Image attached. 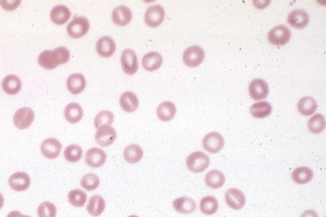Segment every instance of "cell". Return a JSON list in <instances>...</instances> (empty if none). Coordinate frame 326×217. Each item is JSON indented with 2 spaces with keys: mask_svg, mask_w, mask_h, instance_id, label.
<instances>
[{
  "mask_svg": "<svg viewBox=\"0 0 326 217\" xmlns=\"http://www.w3.org/2000/svg\"><path fill=\"white\" fill-rule=\"evenodd\" d=\"M70 59V53L65 47H58L54 51H45L38 58V63L46 69H54L60 64H66Z\"/></svg>",
  "mask_w": 326,
  "mask_h": 217,
  "instance_id": "cell-1",
  "label": "cell"
},
{
  "mask_svg": "<svg viewBox=\"0 0 326 217\" xmlns=\"http://www.w3.org/2000/svg\"><path fill=\"white\" fill-rule=\"evenodd\" d=\"M186 165L193 173H201L209 166L210 159L202 151H195L186 158Z\"/></svg>",
  "mask_w": 326,
  "mask_h": 217,
  "instance_id": "cell-2",
  "label": "cell"
},
{
  "mask_svg": "<svg viewBox=\"0 0 326 217\" xmlns=\"http://www.w3.org/2000/svg\"><path fill=\"white\" fill-rule=\"evenodd\" d=\"M90 23L86 18L78 17L71 21L68 27L67 32L72 38L78 39L81 38L88 32Z\"/></svg>",
  "mask_w": 326,
  "mask_h": 217,
  "instance_id": "cell-3",
  "label": "cell"
},
{
  "mask_svg": "<svg viewBox=\"0 0 326 217\" xmlns=\"http://www.w3.org/2000/svg\"><path fill=\"white\" fill-rule=\"evenodd\" d=\"M204 57L205 54L203 49L199 46H190L183 54V61L186 66L195 68L203 63Z\"/></svg>",
  "mask_w": 326,
  "mask_h": 217,
  "instance_id": "cell-4",
  "label": "cell"
},
{
  "mask_svg": "<svg viewBox=\"0 0 326 217\" xmlns=\"http://www.w3.org/2000/svg\"><path fill=\"white\" fill-rule=\"evenodd\" d=\"M292 37L291 31L285 27L280 25L273 28L268 35L269 42L274 46H284L289 42Z\"/></svg>",
  "mask_w": 326,
  "mask_h": 217,
  "instance_id": "cell-5",
  "label": "cell"
},
{
  "mask_svg": "<svg viewBox=\"0 0 326 217\" xmlns=\"http://www.w3.org/2000/svg\"><path fill=\"white\" fill-rule=\"evenodd\" d=\"M224 138L220 133L212 132L207 133L203 139V147L211 154H216L224 148Z\"/></svg>",
  "mask_w": 326,
  "mask_h": 217,
  "instance_id": "cell-6",
  "label": "cell"
},
{
  "mask_svg": "<svg viewBox=\"0 0 326 217\" xmlns=\"http://www.w3.org/2000/svg\"><path fill=\"white\" fill-rule=\"evenodd\" d=\"M121 66L124 72L129 75L135 74L139 69V60L136 53L130 49H126L121 55Z\"/></svg>",
  "mask_w": 326,
  "mask_h": 217,
  "instance_id": "cell-7",
  "label": "cell"
},
{
  "mask_svg": "<svg viewBox=\"0 0 326 217\" xmlns=\"http://www.w3.org/2000/svg\"><path fill=\"white\" fill-rule=\"evenodd\" d=\"M34 119V111L31 108H21L14 114V124L19 129H26L32 125Z\"/></svg>",
  "mask_w": 326,
  "mask_h": 217,
  "instance_id": "cell-8",
  "label": "cell"
},
{
  "mask_svg": "<svg viewBox=\"0 0 326 217\" xmlns=\"http://www.w3.org/2000/svg\"><path fill=\"white\" fill-rule=\"evenodd\" d=\"M117 138V131L112 126H101L95 134V141L102 147L112 145Z\"/></svg>",
  "mask_w": 326,
  "mask_h": 217,
  "instance_id": "cell-9",
  "label": "cell"
},
{
  "mask_svg": "<svg viewBox=\"0 0 326 217\" xmlns=\"http://www.w3.org/2000/svg\"><path fill=\"white\" fill-rule=\"evenodd\" d=\"M225 201L228 206L233 210H241L246 205L247 198L244 192L238 188H230L225 193Z\"/></svg>",
  "mask_w": 326,
  "mask_h": 217,
  "instance_id": "cell-10",
  "label": "cell"
},
{
  "mask_svg": "<svg viewBox=\"0 0 326 217\" xmlns=\"http://www.w3.org/2000/svg\"><path fill=\"white\" fill-rule=\"evenodd\" d=\"M165 19V10L161 5H153L148 8L145 14V23L150 28H157Z\"/></svg>",
  "mask_w": 326,
  "mask_h": 217,
  "instance_id": "cell-11",
  "label": "cell"
},
{
  "mask_svg": "<svg viewBox=\"0 0 326 217\" xmlns=\"http://www.w3.org/2000/svg\"><path fill=\"white\" fill-rule=\"evenodd\" d=\"M62 150V144L56 138H47L41 143V151L42 155L48 159L57 158Z\"/></svg>",
  "mask_w": 326,
  "mask_h": 217,
  "instance_id": "cell-12",
  "label": "cell"
},
{
  "mask_svg": "<svg viewBox=\"0 0 326 217\" xmlns=\"http://www.w3.org/2000/svg\"><path fill=\"white\" fill-rule=\"evenodd\" d=\"M9 183L12 189L17 192H23L31 185V178L27 173L16 172L10 176Z\"/></svg>",
  "mask_w": 326,
  "mask_h": 217,
  "instance_id": "cell-13",
  "label": "cell"
},
{
  "mask_svg": "<svg viewBox=\"0 0 326 217\" xmlns=\"http://www.w3.org/2000/svg\"><path fill=\"white\" fill-rule=\"evenodd\" d=\"M106 154L100 148L92 147L89 149L85 155V161L90 167L99 168L105 164L106 160Z\"/></svg>",
  "mask_w": 326,
  "mask_h": 217,
  "instance_id": "cell-14",
  "label": "cell"
},
{
  "mask_svg": "<svg viewBox=\"0 0 326 217\" xmlns=\"http://www.w3.org/2000/svg\"><path fill=\"white\" fill-rule=\"evenodd\" d=\"M249 93L255 101H260L268 96L269 86L263 79H255L249 86Z\"/></svg>",
  "mask_w": 326,
  "mask_h": 217,
  "instance_id": "cell-15",
  "label": "cell"
},
{
  "mask_svg": "<svg viewBox=\"0 0 326 217\" xmlns=\"http://www.w3.org/2000/svg\"><path fill=\"white\" fill-rule=\"evenodd\" d=\"M173 207L180 214H191L196 210L197 204L194 199L189 196H181L174 200Z\"/></svg>",
  "mask_w": 326,
  "mask_h": 217,
  "instance_id": "cell-16",
  "label": "cell"
},
{
  "mask_svg": "<svg viewBox=\"0 0 326 217\" xmlns=\"http://www.w3.org/2000/svg\"><path fill=\"white\" fill-rule=\"evenodd\" d=\"M309 15L304 10H297L292 11L287 17V23L296 29H303L309 23Z\"/></svg>",
  "mask_w": 326,
  "mask_h": 217,
  "instance_id": "cell-17",
  "label": "cell"
},
{
  "mask_svg": "<svg viewBox=\"0 0 326 217\" xmlns=\"http://www.w3.org/2000/svg\"><path fill=\"white\" fill-rule=\"evenodd\" d=\"M116 42L110 37H103L96 42V51L103 58H109L116 51Z\"/></svg>",
  "mask_w": 326,
  "mask_h": 217,
  "instance_id": "cell-18",
  "label": "cell"
},
{
  "mask_svg": "<svg viewBox=\"0 0 326 217\" xmlns=\"http://www.w3.org/2000/svg\"><path fill=\"white\" fill-rule=\"evenodd\" d=\"M67 87L71 93L78 95L83 92L86 87V79L82 73H73L67 79Z\"/></svg>",
  "mask_w": 326,
  "mask_h": 217,
  "instance_id": "cell-19",
  "label": "cell"
},
{
  "mask_svg": "<svg viewBox=\"0 0 326 217\" xmlns=\"http://www.w3.org/2000/svg\"><path fill=\"white\" fill-rule=\"evenodd\" d=\"M132 12L126 6H119L112 13V20L117 25L125 27L132 20Z\"/></svg>",
  "mask_w": 326,
  "mask_h": 217,
  "instance_id": "cell-20",
  "label": "cell"
},
{
  "mask_svg": "<svg viewBox=\"0 0 326 217\" xmlns=\"http://www.w3.org/2000/svg\"><path fill=\"white\" fill-rule=\"evenodd\" d=\"M105 201L100 195H93L89 199L87 203V212L92 217H97L105 210Z\"/></svg>",
  "mask_w": 326,
  "mask_h": 217,
  "instance_id": "cell-21",
  "label": "cell"
},
{
  "mask_svg": "<svg viewBox=\"0 0 326 217\" xmlns=\"http://www.w3.org/2000/svg\"><path fill=\"white\" fill-rule=\"evenodd\" d=\"M120 104L124 111L135 112L139 107V99L134 92H126L121 95Z\"/></svg>",
  "mask_w": 326,
  "mask_h": 217,
  "instance_id": "cell-22",
  "label": "cell"
},
{
  "mask_svg": "<svg viewBox=\"0 0 326 217\" xmlns=\"http://www.w3.org/2000/svg\"><path fill=\"white\" fill-rule=\"evenodd\" d=\"M70 10L64 5H58L50 12V19L57 25H63L70 19Z\"/></svg>",
  "mask_w": 326,
  "mask_h": 217,
  "instance_id": "cell-23",
  "label": "cell"
},
{
  "mask_svg": "<svg viewBox=\"0 0 326 217\" xmlns=\"http://www.w3.org/2000/svg\"><path fill=\"white\" fill-rule=\"evenodd\" d=\"M162 55L158 52H150L144 55L142 60V64L147 71H156L162 66Z\"/></svg>",
  "mask_w": 326,
  "mask_h": 217,
  "instance_id": "cell-24",
  "label": "cell"
},
{
  "mask_svg": "<svg viewBox=\"0 0 326 217\" xmlns=\"http://www.w3.org/2000/svg\"><path fill=\"white\" fill-rule=\"evenodd\" d=\"M226 182V178L224 173L218 169H212L207 172L205 175V183L207 187L212 189H217L223 187Z\"/></svg>",
  "mask_w": 326,
  "mask_h": 217,
  "instance_id": "cell-25",
  "label": "cell"
},
{
  "mask_svg": "<svg viewBox=\"0 0 326 217\" xmlns=\"http://www.w3.org/2000/svg\"><path fill=\"white\" fill-rule=\"evenodd\" d=\"M176 105L171 101H165L158 105L157 114L158 119L163 122L171 121L176 115Z\"/></svg>",
  "mask_w": 326,
  "mask_h": 217,
  "instance_id": "cell-26",
  "label": "cell"
},
{
  "mask_svg": "<svg viewBox=\"0 0 326 217\" xmlns=\"http://www.w3.org/2000/svg\"><path fill=\"white\" fill-rule=\"evenodd\" d=\"M2 87L5 93L16 95L22 89V82L18 76L9 75L3 80Z\"/></svg>",
  "mask_w": 326,
  "mask_h": 217,
  "instance_id": "cell-27",
  "label": "cell"
},
{
  "mask_svg": "<svg viewBox=\"0 0 326 217\" xmlns=\"http://www.w3.org/2000/svg\"><path fill=\"white\" fill-rule=\"evenodd\" d=\"M64 117L71 124H77L83 117V110L79 104L70 103L64 110Z\"/></svg>",
  "mask_w": 326,
  "mask_h": 217,
  "instance_id": "cell-28",
  "label": "cell"
},
{
  "mask_svg": "<svg viewBox=\"0 0 326 217\" xmlns=\"http://www.w3.org/2000/svg\"><path fill=\"white\" fill-rule=\"evenodd\" d=\"M143 156H144V151L139 145H130L126 146L124 151V158L130 164H136L142 160Z\"/></svg>",
  "mask_w": 326,
  "mask_h": 217,
  "instance_id": "cell-29",
  "label": "cell"
},
{
  "mask_svg": "<svg viewBox=\"0 0 326 217\" xmlns=\"http://www.w3.org/2000/svg\"><path fill=\"white\" fill-rule=\"evenodd\" d=\"M219 201L213 196H206L202 198L199 203V208L204 215H213L219 210Z\"/></svg>",
  "mask_w": 326,
  "mask_h": 217,
  "instance_id": "cell-30",
  "label": "cell"
},
{
  "mask_svg": "<svg viewBox=\"0 0 326 217\" xmlns=\"http://www.w3.org/2000/svg\"><path fill=\"white\" fill-rule=\"evenodd\" d=\"M317 109V103L315 99L310 96H306L301 98L297 104V110L300 114L305 116H310L315 112Z\"/></svg>",
  "mask_w": 326,
  "mask_h": 217,
  "instance_id": "cell-31",
  "label": "cell"
},
{
  "mask_svg": "<svg viewBox=\"0 0 326 217\" xmlns=\"http://www.w3.org/2000/svg\"><path fill=\"white\" fill-rule=\"evenodd\" d=\"M292 178L295 183L305 184L310 182L313 178L312 169L308 167L301 166L292 172Z\"/></svg>",
  "mask_w": 326,
  "mask_h": 217,
  "instance_id": "cell-32",
  "label": "cell"
},
{
  "mask_svg": "<svg viewBox=\"0 0 326 217\" xmlns=\"http://www.w3.org/2000/svg\"><path fill=\"white\" fill-rule=\"evenodd\" d=\"M272 113V106L266 101H261L254 104L251 107V114L257 119H264L270 115Z\"/></svg>",
  "mask_w": 326,
  "mask_h": 217,
  "instance_id": "cell-33",
  "label": "cell"
},
{
  "mask_svg": "<svg viewBox=\"0 0 326 217\" xmlns=\"http://www.w3.org/2000/svg\"><path fill=\"white\" fill-rule=\"evenodd\" d=\"M87 196L84 191L73 189L68 194V201L74 207H82L87 201Z\"/></svg>",
  "mask_w": 326,
  "mask_h": 217,
  "instance_id": "cell-34",
  "label": "cell"
},
{
  "mask_svg": "<svg viewBox=\"0 0 326 217\" xmlns=\"http://www.w3.org/2000/svg\"><path fill=\"white\" fill-rule=\"evenodd\" d=\"M308 128L310 132L315 134L320 133L325 128V119L320 114H315L308 121Z\"/></svg>",
  "mask_w": 326,
  "mask_h": 217,
  "instance_id": "cell-35",
  "label": "cell"
},
{
  "mask_svg": "<svg viewBox=\"0 0 326 217\" xmlns=\"http://www.w3.org/2000/svg\"><path fill=\"white\" fill-rule=\"evenodd\" d=\"M64 155L67 161L70 163L78 162L82 157V147L78 145H69L64 150Z\"/></svg>",
  "mask_w": 326,
  "mask_h": 217,
  "instance_id": "cell-36",
  "label": "cell"
},
{
  "mask_svg": "<svg viewBox=\"0 0 326 217\" xmlns=\"http://www.w3.org/2000/svg\"><path fill=\"white\" fill-rule=\"evenodd\" d=\"M100 185V178L93 173L85 174L81 179V186L87 191L96 190Z\"/></svg>",
  "mask_w": 326,
  "mask_h": 217,
  "instance_id": "cell-37",
  "label": "cell"
},
{
  "mask_svg": "<svg viewBox=\"0 0 326 217\" xmlns=\"http://www.w3.org/2000/svg\"><path fill=\"white\" fill-rule=\"evenodd\" d=\"M114 122V114L109 110H103L96 114L94 119V124L96 128L101 126H111Z\"/></svg>",
  "mask_w": 326,
  "mask_h": 217,
  "instance_id": "cell-38",
  "label": "cell"
},
{
  "mask_svg": "<svg viewBox=\"0 0 326 217\" xmlns=\"http://www.w3.org/2000/svg\"><path fill=\"white\" fill-rule=\"evenodd\" d=\"M38 217H56L57 208L50 201H44L37 209Z\"/></svg>",
  "mask_w": 326,
  "mask_h": 217,
  "instance_id": "cell-39",
  "label": "cell"
},
{
  "mask_svg": "<svg viewBox=\"0 0 326 217\" xmlns=\"http://www.w3.org/2000/svg\"><path fill=\"white\" fill-rule=\"evenodd\" d=\"M20 0H2L0 1V5L2 6L3 9L8 11L16 10L21 5Z\"/></svg>",
  "mask_w": 326,
  "mask_h": 217,
  "instance_id": "cell-40",
  "label": "cell"
},
{
  "mask_svg": "<svg viewBox=\"0 0 326 217\" xmlns=\"http://www.w3.org/2000/svg\"><path fill=\"white\" fill-rule=\"evenodd\" d=\"M301 217H319V215H318V214H317L315 210H305V211L301 214Z\"/></svg>",
  "mask_w": 326,
  "mask_h": 217,
  "instance_id": "cell-41",
  "label": "cell"
},
{
  "mask_svg": "<svg viewBox=\"0 0 326 217\" xmlns=\"http://www.w3.org/2000/svg\"><path fill=\"white\" fill-rule=\"evenodd\" d=\"M269 3V1H254L253 4L258 9H265Z\"/></svg>",
  "mask_w": 326,
  "mask_h": 217,
  "instance_id": "cell-42",
  "label": "cell"
},
{
  "mask_svg": "<svg viewBox=\"0 0 326 217\" xmlns=\"http://www.w3.org/2000/svg\"><path fill=\"white\" fill-rule=\"evenodd\" d=\"M23 215L19 210H13L11 212L9 213L7 217H23Z\"/></svg>",
  "mask_w": 326,
  "mask_h": 217,
  "instance_id": "cell-43",
  "label": "cell"
},
{
  "mask_svg": "<svg viewBox=\"0 0 326 217\" xmlns=\"http://www.w3.org/2000/svg\"><path fill=\"white\" fill-rule=\"evenodd\" d=\"M4 204H5V197L3 196L2 193L0 192V209H2Z\"/></svg>",
  "mask_w": 326,
  "mask_h": 217,
  "instance_id": "cell-44",
  "label": "cell"
},
{
  "mask_svg": "<svg viewBox=\"0 0 326 217\" xmlns=\"http://www.w3.org/2000/svg\"><path fill=\"white\" fill-rule=\"evenodd\" d=\"M129 217H139L138 215H130Z\"/></svg>",
  "mask_w": 326,
  "mask_h": 217,
  "instance_id": "cell-45",
  "label": "cell"
},
{
  "mask_svg": "<svg viewBox=\"0 0 326 217\" xmlns=\"http://www.w3.org/2000/svg\"><path fill=\"white\" fill-rule=\"evenodd\" d=\"M23 217H31V216H29V215H23Z\"/></svg>",
  "mask_w": 326,
  "mask_h": 217,
  "instance_id": "cell-46",
  "label": "cell"
}]
</instances>
